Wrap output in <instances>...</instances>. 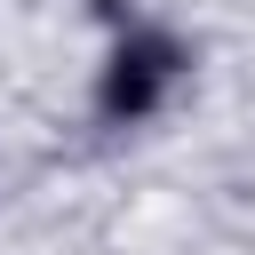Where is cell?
I'll use <instances>...</instances> for the list:
<instances>
[{
    "mask_svg": "<svg viewBox=\"0 0 255 255\" xmlns=\"http://www.w3.org/2000/svg\"><path fill=\"white\" fill-rule=\"evenodd\" d=\"M167 72H175V56H167L159 40H135V48H120V56H112V88H104V104H112V112H128V120H135V112H151V96L167 88Z\"/></svg>",
    "mask_w": 255,
    "mask_h": 255,
    "instance_id": "obj_1",
    "label": "cell"
}]
</instances>
